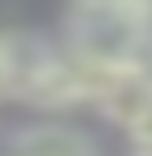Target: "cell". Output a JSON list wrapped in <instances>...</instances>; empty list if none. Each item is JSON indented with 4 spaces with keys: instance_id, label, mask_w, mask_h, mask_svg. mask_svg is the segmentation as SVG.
I'll use <instances>...</instances> for the list:
<instances>
[{
    "instance_id": "cell-2",
    "label": "cell",
    "mask_w": 152,
    "mask_h": 156,
    "mask_svg": "<svg viewBox=\"0 0 152 156\" xmlns=\"http://www.w3.org/2000/svg\"><path fill=\"white\" fill-rule=\"evenodd\" d=\"M5 156H96V152H91L87 134H78L74 126L44 122V126H31L22 134H13Z\"/></svg>"
},
{
    "instance_id": "cell-3",
    "label": "cell",
    "mask_w": 152,
    "mask_h": 156,
    "mask_svg": "<svg viewBox=\"0 0 152 156\" xmlns=\"http://www.w3.org/2000/svg\"><path fill=\"white\" fill-rule=\"evenodd\" d=\"M26 52L17 39L0 35V95H17V78H22V65H26Z\"/></svg>"
},
{
    "instance_id": "cell-5",
    "label": "cell",
    "mask_w": 152,
    "mask_h": 156,
    "mask_svg": "<svg viewBox=\"0 0 152 156\" xmlns=\"http://www.w3.org/2000/svg\"><path fill=\"white\" fill-rule=\"evenodd\" d=\"M135 156H152V139L148 143H135Z\"/></svg>"
},
{
    "instance_id": "cell-1",
    "label": "cell",
    "mask_w": 152,
    "mask_h": 156,
    "mask_svg": "<svg viewBox=\"0 0 152 156\" xmlns=\"http://www.w3.org/2000/svg\"><path fill=\"white\" fill-rule=\"evenodd\" d=\"M65 48L104 74H143L152 69V17L130 0H74Z\"/></svg>"
},
{
    "instance_id": "cell-4",
    "label": "cell",
    "mask_w": 152,
    "mask_h": 156,
    "mask_svg": "<svg viewBox=\"0 0 152 156\" xmlns=\"http://www.w3.org/2000/svg\"><path fill=\"white\" fill-rule=\"evenodd\" d=\"M126 130H130V139H135V143H148V139H152V100L139 108V117H135Z\"/></svg>"
}]
</instances>
